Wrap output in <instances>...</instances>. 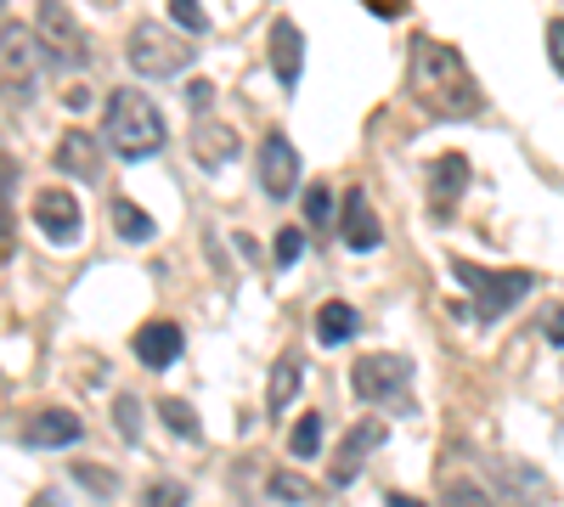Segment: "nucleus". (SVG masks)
Returning <instances> with one entry per match:
<instances>
[{
	"label": "nucleus",
	"mask_w": 564,
	"mask_h": 507,
	"mask_svg": "<svg viewBox=\"0 0 564 507\" xmlns=\"http://www.w3.org/2000/svg\"><path fill=\"white\" fill-rule=\"evenodd\" d=\"M412 90H417V102L441 119H475L486 108L480 79L463 63V52L446 40H430V34L412 45Z\"/></svg>",
	"instance_id": "nucleus-1"
},
{
	"label": "nucleus",
	"mask_w": 564,
	"mask_h": 507,
	"mask_svg": "<svg viewBox=\"0 0 564 507\" xmlns=\"http://www.w3.org/2000/svg\"><path fill=\"white\" fill-rule=\"evenodd\" d=\"M102 135H108V147L119 158H153L164 147V113H159V102L148 97V90L124 85V90H113V97H108Z\"/></svg>",
	"instance_id": "nucleus-2"
},
{
	"label": "nucleus",
	"mask_w": 564,
	"mask_h": 507,
	"mask_svg": "<svg viewBox=\"0 0 564 507\" xmlns=\"http://www.w3.org/2000/svg\"><path fill=\"white\" fill-rule=\"evenodd\" d=\"M124 57H130V68L141 79H170V74H181L186 63H193V40L164 29V23H135L130 40H124Z\"/></svg>",
	"instance_id": "nucleus-3"
},
{
	"label": "nucleus",
	"mask_w": 564,
	"mask_h": 507,
	"mask_svg": "<svg viewBox=\"0 0 564 507\" xmlns=\"http://www.w3.org/2000/svg\"><path fill=\"white\" fill-rule=\"evenodd\" d=\"M452 276L475 294V310L480 321H497L508 316L513 305H520L531 294V271H486V265H468V260H452Z\"/></svg>",
	"instance_id": "nucleus-4"
},
{
	"label": "nucleus",
	"mask_w": 564,
	"mask_h": 507,
	"mask_svg": "<svg viewBox=\"0 0 564 507\" xmlns=\"http://www.w3.org/2000/svg\"><path fill=\"white\" fill-rule=\"evenodd\" d=\"M34 85H40V40H34V29L7 23L0 29V90L12 102H29Z\"/></svg>",
	"instance_id": "nucleus-5"
},
{
	"label": "nucleus",
	"mask_w": 564,
	"mask_h": 507,
	"mask_svg": "<svg viewBox=\"0 0 564 507\" xmlns=\"http://www.w3.org/2000/svg\"><path fill=\"white\" fill-rule=\"evenodd\" d=\"M350 389H356V400H406V389H412V361L395 355V350L356 355Z\"/></svg>",
	"instance_id": "nucleus-6"
},
{
	"label": "nucleus",
	"mask_w": 564,
	"mask_h": 507,
	"mask_svg": "<svg viewBox=\"0 0 564 507\" xmlns=\"http://www.w3.org/2000/svg\"><path fill=\"white\" fill-rule=\"evenodd\" d=\"M34 40H40V52L52 57V63H63V68H79L85 63V29H79V18L63 7V0H40Z\"/></svg>",
	"instance_id": "nucleus-7"
},
{
	"label": "nucleus",
	"mask_w": 564,
	"mask_h": 507,
	"mask_svg": "<svg viewBox=\"0 0 564 507\" xmlns=\"http://www.w3.org/2000/svg\"><path fill=\"white\" fill-rule=\"evenodd\" d=\"M29 220H34V225H40V232L52 238L57 249H68V243H79V238H85V209H79V198H74L68 187H45V192H34Z\"/></svg>",
	"instance_id": "nucleus-8"
},
{
	"label": "nucleus",
	"mask_w": 564,
	"mask_h": 507,
	"mask_svg": "<svg viewBox=\"0 0 564 507\" xmlns=\"http://www.w3.org/2000/svg\"><path fill=\"white\" fill-rule=\"evenodd\" d=\"M379 445H384V423H379V418H361V423H350V429H345V440H339L334 469H327V480H334V485L345 491V485L367 469V456L379 451Z\"/></svg>",
	"instance_id": "nucleus-9"
},
{
	"label": "nucleus",
	"mask_w": 564,
	"mask_h": 507,
	"mask_svg": "<svg viewBox=\"0 0 564 507\" xmlns=\"http://www.w3.org/2000/svg\"><path fill=\"white\" fill-rule=\"evenodd\" d=\"M79 434H85V423L74 418L68 406H34L23 418V445H34V451H63Z\"/></svg>",
	"instance_id": "nucleus-10"
},
{
	"label": "nucleus",
	"mask_w": 564,
	"mask_h": 507,
	"mask_svg": "<svg viewBox=\"0 0 564 507\" xmlns=\"http://www.w3.org/2000/svg\"><path fill=\"white\" fill-rule=\"evenodd\" d=\"M294 180H300V153H294V142L282 130H271L265 142H260V187L271 198H289Z\"/></svg>",
	"instance_id": "nucleus-11"
},
{
	"label": "nucleus",
	"mask_w": 564,
	"mask_h": 507,
	"mask_svg": "<svg viewBox=\"0 0 564 507\" xmlns=\"http://www.w3.org/2000/svg\"><path fill=\"white\" fill-rule=\"evenodd\" d=\"M339 238H345V249H356V254H372V249L384 243V225H379V214H372V203H367V192H361V187H350V192H345Z\"/></svg>",
	"instance_id": "nucleus-12"
},
{
	"label": "nucleus",
	"mask_w": 564,
	"mask_h": 507,
	"mask_svg": "<svg viewBox=\"0 0 564 507\" xmlns=\"http://www.w3.org/2000/svg\"><path fill=\"white\" fill-rule=\"evenodd\" d=\"M181 350H186V339H181L175 321H141V328H135V361H141V366H153V373L175 366Z\"/></svg>",
	"instance_id": "nucleus-13"
},
{
	"label": "nucleus",
	"mask_w": 564,
	"mask_h": 507,
	"mask_svg": "<svg viewBox=\"0 0 564 507\" xmlns=\"http://www.w3.org/2000/svg\"><path fill=\"white\" fill-rule=\"evenodd\" d=\"M271 74L289 85V90H294L300 74H305V34H300L294 18H276V23H271Z\"/></svg>",
	"instance_id": "nucleus-14"
},
{
	"label": "nucleus",
	"mask_w": 564,
	"mask_h": 507,
	"mask_svg": "<svg viewBox=\"0 0 564 507\" xmlns=\"http://www.w3.org/2000/svg\"><path fill=\"white\" fill-rule=\"evenodd\" d=\"M463 187H468V158H463V153H446V158H435V169H430V209H435L441 220L457 209Z\"/></svg>",
	"instance_id": "nucleus-15"
},
{
	"label": "nucleus",
	"mask_w": 564,
	"mask_h": 507,
	"mask_svg": "<svg viewBox=\"0 0 564 507\" xmlns=\"http://www.w3.org/2000/svg\"><path fill=\"white\" fill-rule=\"evenodd\" d=\"M57 169L74 175V180H102V147L90 142L85 130H68L57 142Z\"/></svg>",
	"instance_id": "nucleus-16"
},
{
	"label": "nucleus",
	"mask_w": 564,
	"mask_h": 507,
	"mask_svg": "<svg viewBox=\"0 0 564 507\" xmlns=\"http://www.w3.org/2000/svg\"><path fill=\"white\" fill-rule=\"evenodd\" d=\"M486 469H491V480H502V491L513 502H525V507H536L547 496V480L536 469H525V463H513V456H486Z\"/></svg>",
	"instance_id": "nucleus-17"
},
{
	"label": "nucleus",
	"mask_w": 564,
	"mask_h": 507,
	"mask_svg": "<svg viewBox=\"0 0 564 507\" xmlns=\"http://www.w3.org/2000/svg\"><path fill=\"white\" fill-rule=\"evenodd\" d=\"M300 384H305V361H300L294 350H289V355H276V366H271V389H265V411H271V418H289V406H294Z\"/></svg>",
	"instance_id": "nucleus-18"
},
{
	"label": "nucleus",
	"mask_w": 564,
	"mask_h": 507,
	"mask_svg": "<svg viewBox=\"0 0 564 507\" xmlns=\"http://www.w3.org/2000/svg\"><path fill=\"white\" fill-rule=\"evenodd\" d=\"M193 153H198L204 169H220L226 158H238V130L220 124V119H198V130H193Z\"/></svg>",
	"instance_id": "nucleus-19"
},
{
	"label": "nucleus",
	"mask_w": 564,
	"mask_h": 507,
	"mask_svg": "<svg viewBox=\"0 0 564 507\" xmlns=\"http://www.w3.org/2000/svg\"><path fill=\"white\" fill-rule=\"evenodd\" d=\"M316 339L334 350V344H345V339H356V310L345 305V299H327L322 310H316Z\"/></svg>",
	"instance_id": "nucleus-20"
},
{
	"label": "nucleus",
	"mask_w": 564,
	"mask_h": 507,
	"mask_svg": "<svg viewBox=\"0 0 564 507\" xmlns=\"http://www.w3.org/2000/svg\"><path fill=\"white\" fill-rule=\"evenodd\" d=\"M113 232L124 238V243H153V214L141 209V203H130V198H113Z\"/></svg>",
	"instance_id": "nucleus-21"
},
{
	"label": "nucleus",
	"mask_w": 564,
	"mask_h": 507,
	"mask_svg": "<svg viewBox=\"0 0 564 507\" xmlns=\"http://www.w3.org/2000/svg\"><path fill=\"white\" fill-rule=\"evenodd\" d=\"M159 418H164V423H170V429H175L181 440H198V434H204L198 411L186 406V400H175V395H164V400H159Z\"/></svg>",
	"instance_id": "nucleus-22"
},
{
	"label": "nucleus",
	"mask_w": 564,
	"mask_h": 507,
	"mask_svg": "<svg viewBox=\"0 0 564 507\" xmlns=\"http://www.w3.org/2000/svg\"><path fill=\"white\" fill-rule=\"evenodd\" d=\"M289 451H294V456H316V451H322V418H316V411H305V418L294 423Z\"/></svg>",
	"instance_id": "nucleus-23"
},
{
	"label": "nucleus",
	"mask_w": 564,
	"mask_h": 507,
	"mask_svg": "<svg viewBox=\"0 0 564 507\" xmlns=\"http://www.w3.org/2000/svg\"><path fill=\"white\" fill-rule=\"evenodd\" d=\"M74 480H79L85 491H97V496H113V491H119V474L102 469V463H74Z\"/></svg>",
	"instance_id": "nucleus-24"
},
{
	"label": "nucleus",
	"mask_w": 564,
	"mask_h": 507,
	"mask_svg": "<svg viewBox=\"0 0 564 507\" xmlns=\"http://www.w3.org/2000/svg\"><path fill=\"white\" fill-rule=\"evenodd\" d=\"M271 496H276V502H311L316 491H311V480H300V474H289V469H276V474H271Z\"/></svg>",
	"instance_id": "nucleus-25"
},
{
	"label": "nucleus",
	"mask_w": 564,
	"mask_h": 507,
	"mask_svg": "<svg viewBox=\"0 0 564 507\" xmlns=\"http://www.w3.org/2000/svg\"><path fill=\"white\" fill-rule=\"evenodd\" d=\"M170 18H175L181 34H204V29H209V18H204L198 0H170Z\"/></svg>",
	"instance_id": "nucleus-26"
},
{
	"label": "nucleus",
	"mask_w": 564,
	"mask_h": 507,
	"mask_svg": "<svg viewBox=\"0 0 564 507\" xmlns=\"http://www.w3.org/2000/svg\"><path fill=\"white\" fill-rule=\"evenodd\" d=\"M141 502H148V507H186V485L181 480H153Z\"/></svg>",
	"instance_id": "nucleus-27"
},
{
	"label": "nucleus",
	"mask_w": 564,
	"mask_h": 507,
	"mask_svg": "<svg viewBox=\"0 0 564 507\" xmlns=\"http://www.w3.org/2000/svg\"><path fill=\"white\" fill-rule=\"evenodd\" d=\"M446 507H491V496H486L475 480H452V485H446Z\"/></svg>",
	"instance_id": "nucleus-28"
},
{
	"label": "nucleus",
	"mask_w": 564,
	"mask_h": 507,
	"mask_svg": "<svg viewBox=\"0 0 564 507\" xmlns=\"http://www.w3.org/2000/svg\"><path fill=\"white\" fill-rule=\"evenodd\" d=\"M305 220H311V225L334 220V192H327V187H305Z\"/></svg>",
	"instance_id": "nucleus-29"
},
{
	"label": "nucleus",
	"mask_w": 564,
	"mask_h": 507,
	"mask_svg": "<svg viewBox=\"0 0 564 507\" xmlns=\"http://www.w3.org/2000/svg\"><path fill=\"white\" fill-rule=\"evenodd\" d=\"M300 254H305V232L282 225V232H276V265H300Z\"/></svg>",
	"instance_id": "nucleus-30"
},
{
	"label": "nucleus",
	"mask_w": 564,
	"mask_h": 507,
	"mask_svg": "<svg viewBox=\"0 0 564 507\" xmlns=\"http://www.w3.org/2000/svg\"><path fill=\"white\" fill-rule=\"evenodd\" d=\"M12 158L7 153H0V232H7V225H12Z\"/></svg>",
	"instance_id": "nucleus-31"
},
{
	"label": "nucleus",
	"mask_w": 564,
	"mask_h": 507,
	"mask_svg": "<svg viewBox=\"0 0 564 507\" xmlns=\"http://www.w3.org/2000/svg\"><path fill=\"white\" fill-rule=\"evenodd\" d=\"M119 429H124V440H141V411H135V395H119Z\"/></svg>",
	"instance_id": "nucleus-32"
},
{
	"label": "nucleus",
	"mask_w": 564,
	"mask_h": 507,
	"mask_svg": "<svg viewBox=\"0 0 564 507\" xmlns=\"http://www.w3.org/2000/svg\"><path fill=\"white\" fill-rule=\"evenodd\" d=\"M547 63L564 74V18H553V23H547Z\"/></svg>",
	"instance_id": "nucleus-33"
},
{
	"label": "nucleus",
	"mask_w": 564,
	"mask_h": 507,
	"mask_svg": "<svg viewBox=\"0 0 564 507\" xmlns=\"http://www.w3.org/2000/svg\"><path fill=\"white\" fill-rule=\"evenodd\" d=\"M186 102H193V108H209V102H215V85H209V79H193V85H186Z\"/></svg>",
	"instance_id": "nucleus-34"
},
{
	"label": "nucleus",
	"mask_w": 564,
	"mask_h": 507,
	"mask_svg": "<svg viewBox=\"0 0 564 507\" xmlns=\"http://www.w3.org/2000/svg\"><path fill=\"white\" fill-rule=\"evenodd\" d=\"M367 12H379V18H401V12H406V0H367Z\"/></svg>",
	"instance_id": "nucleus-35"
},
{
	"label": "nucleus",
	"mask_w": 564,
	"mask_h": 507,
	"mask_svg": "<svg viewBox=\"0 0 564 507\" xmlns=\"http://www.w3.org/2000/svg\"><path fill=\"white\" fill-rule=\"evenodd\" d=\"M384 507H430V502H417V496H406V491H390Z\"/></svg>",
	"instance_id": "nucleus-36"
},
{
	"label": "nucleus",
	"mask_w": 564,
	"mask_h": 507,
	"mask_svg": "<svg viewBox=\"0 0 564 507\" xmlns=\"http://www.w3.org/2000/svg\"><path fill=\"white\" fill-rule=\"evenodd\" d=\"M547 339H553V344H564V310H553V316H547Z\"/></svg>",
	"instance_id": "nucleus-37"
},
{
	"label": "nucleus",
	"mask_w": 564,
	"mask_h": 507,
	"mask_svg": "<svg viewBox=\"0 0 564 507\" xmlns=\"http://www.w3.org/2000/svg\"><path fill=\"white\" fill-rule=\"evenodd\" d=\"M0 7H7V0H0Z\"/></svg>",
	"instance_id": "nucleus-38"
}]
</instances>
